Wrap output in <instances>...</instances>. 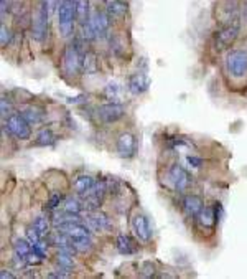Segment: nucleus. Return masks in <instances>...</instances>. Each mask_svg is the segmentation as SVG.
I'll return each mask as SVG.
<instances>
[{"instance_id":"1","label":"nucleus","mask_w":247,"mask_h":279,"mask_svg":"<svg viewBox=\"0 0 247 279\" xmlns=\"http://www.w3.org/2000/svg\"><path fill=\"white\" fill-rule=\"evenodd\" d=\"M221 10L223 13L218 15L219 28L215 33V48L218 51L228 50L236 42L239 30H241V13H239L236 0L221 5Z\"/></svg>"},{"instance_id":"2","label":"nucleus","mask_w":247,"mask_h":279,"mask_svg":"<svg viewBox=\"0 0 247 279\" xmlns=\"http://www.w3.org/2000/svg\"><path fill=\"white\" fill-rule=\"evenodd\" d=\"M56 230L68 236L78 251H88L92 246L91 228L83 225L81 220L63 223V225H59V227H56Z\"/></svg>"},{"instance_id":"3","label":"nucleus","mask_w":247,"mask_h":279,"mask_svg":"<svg viewBox=\"0 0 247 279\" xmlns=\"http://www.w3.org/2000/svg\"><path fill=\"white\" fill-rule=\"evenodd\" d=\"M83 40L84 38H78L73 43L66 45V48L63 51V70L66 75H78V73L83 71ZM86 42V40H84Z\"/></svg>"},{"instance_id":"4","label":"nucleus","mask_w":247,"mask_h":279,"mask_svg":"<svg viewBox=\"0 0 247 279\" xmlns=\"http://www.w3.org/2000/svg\"><path fill=\"white\" fill-rule=\"evenodd\" d=\"M76 22V2L75 0H61L58 4V26L63 37H73Z\"/></svg>"},{"instance_id":"5","label":"nucleus","mask_w":247,"mask_h":279,"mask_svg":"<svg viewBox=\"0 0 247 279\" xmlns=\"http://www.w3.org/2000/svg\"><path fill=\"white\" fill-rule=\"evenodd\" d=\"M48 2L46 0H40L37 5V10L33 13L31 18V37L37 42H43L48 33Z\"/></svg>"},{"instance_id":"6","label":"nucleus","mask_w":247,"mask_h":279,"mask_svg":"<svg viewBox=\"0 0 247 279\" xmlns=\"http://www.w3.org/2000/svg\"><path fill=\"white\" fill-rule=\"evenodd\" d=\"M5 128L9 129V132L20 139V141H28L31 137V128L30 122L26 121V117L20 112H12V114L5 119Z\"/></svg>"},{"instance_id":"7","label":"nucleus","mask_w":247,"mask_h":279,"mask_svg":"<svg viewBox=\"0 0 247 279\" xmlns=\"http://www.w3.org/2000/svg\"><path fill=\"white\" fill-rule=\"evenodd\" d=\"M226 68L232 78H244L247 75V51L229 50L228 56H226Z\"/></svg>"},{"instance_id":"8","label":"nucleus","mask_w":247,"mask_h":279,"mask_svg":"<svg viewBox=\"0 0 247 279\" xmlns=\"http://www.w3.org/2000/svg\"><path fill=\"white\" fill-rule=\"evenodd\" d=\"M109 192V187H108V182L105 180H99L94 183V187H92L88 194L83 197V203H84V208L86 210H99V207L102 205L104 202V197L105 194Z\"/></svg>"},{"instance_id":"9","label":"nucleus","mask_w":247,"mask_h":279,"mask_svg":"<svg viewBox=\"0 0 247 279\" xmlns=\"http://www.w3.org/2000/svg\"><path fill=\"white\" fill-rule=\"evenodd\" d=\"M166 175H168V180L180 194L188 190L193 182V177L188 174V170L183 169L182 165H178V164H171L168 167V172H166Z\"/></svg>"},{"instance_id":"10","label":"nucleus","mask_w":247,"mask_h":279,"mask_svg":"<svg viewBox=\"0 0 247 279\" xmlns=\"http://www.w3.org/2000/svg\"><path fill=\"white\" fill-rule=\"evenodd\" d=\"M125 114V109L122 104L119 103H105L102 106H99L97 108V116L101 119L102 122L105 124H112V122H117L121 121Z\"/></svg>"},{"instance_id":"11","label":"nucleus","mask_w":247,"mask_h":279,"mask_svg":"<svg viewBox=\"0 0 247 279\" xmlns=\"http://www.w3.org/2000/svg\"><path fill=\"white\" fill-rule=\"evenodd\" d=\"M132 231H133V235L137 236V240L138 241H142V243H149L152 240V227H150V223H149V218H147L145 215L142 213H135L132 216Z\"/></svg>"},{"instance_id":"12","label":"nucleus","mask_w":247,"mask_h":279,"mask_svg":"<svg viewBox=\"0 0 247 279\" xmlns=\"http://www.w3.org/2000/svg\"><path fill=\"white\" fill-rule=\"evenodd\" d=\"M116 149L122 159H132L137 152V141L132 132H122L116 141Z\"/></svg>"},{"instance_id":"13","label":"nucleus","mask_w":247,"mask_h":279,"mask_svg":"<svg viewBox=\"0 0 247 279\" xmlns=\"http://www.w3.org/2000/svg\"><path fill=\"white\" fill-rule=\"evenodd\" d=\"M89 22L92 25V28H94L96 35L97 37H104L105 33L109 32V26H111V22L112 20L109 18V15L105 13V10H92L91 12V17H89Z\"/></svg>"},{"instance_id":"14","label":"nucleus","mask_w":247,"mask_h":279,"mask_svg":"<svg viewBox=\"0 0 247 279\" xmlns=\"http://www.w3.org/2000/svg\"><path fill=\"white\" fill-rule=\"evenodd\" d=\"M104 10L109 15L111 20H122L127 12H129V4L125 0H105L104 2Z\"/></svg>"},{"instance_id":"15","label":"nucleus","mask_w":247,"mask_h":279,"mask_svg":"<svg viewBox=\"0 0 247 279\" xmlns=\"http://www.w3.org/2000/svg\"><path fill=\"white\" fill-rule=\"evenodd\" d=\"M182 207H183V211H185L186 216H188V218H196V215L204 207V203H203L201 197H198L195 194H190V195H185L183 202H182Z\"/></svg>"},{"instance_id":"16","label":"nucleus","mask_w":247,"mask_h":279,"mask_svg":"<svg viewBox=\"0 0 247 279\" xmlns=\"http://www.w3.org/2000/svg\"><path fill=\"white\" fill-rule=\"evenodd\" d=\"M88 223H89V228L96 231H109L112 228L109 216L99 210H92L88 215Z\"/></svg>"},{"instance_id":"17","label":"nucleus","mask_w":247,"mask_h":279,"mask_svg":"<svg viewBox=\"0 0 247 279\" xmlns=\"http://www.w3.org/2000/svg\"><path fill=\"white\" fill-rule=\"evenodd\" d=\"M195 220L198 222V225L201 228H206V230H211L216 227V223L219 222L218 216L215 213V207H203L201 211L196 215Z\"/></svg>"},{"instance_id":"18","label":"nucleus","mask_w":247,"mask_h":279,"mask_svg":"<svg viewBox=\"0 0 247 279\" xmlns=\"http://www.w3.org/2000/svg\"><path fill=\"white\" fill-rule=\"evenodd\" d=\"M116 250L119 251L121 255L124 256H130V255H135L138 251L137 243L132 240L129 235H119L116 238Z\"/></svg>"},{"instance_id":"19","label":"nucleus","mask_w":247,"mask_h":279,"mask_svg":"<svg viewBox=\"0 0 247 279\" xmlns=\"http://www.w3.org/2000/svg\"><path fill=\"white\" fill-rule=\"evenodd\" d=\"M149 86H150V81L144 73H135V75H132L129 78V91L135 96L145 92L147 89H149Z\"/></svg>"},{"instance_id":"20","label":"nucleus","mask_w":247,"mask_h":279,"mask_svg":"<svg viewBox=\"0 0 247 279\" xmlns=\"http://www.w3.org/2000/svg\"><path fill=\"white\" fill-rule=\"evenodd\" d=\"M94 183H96L94 178H92L91 175H78L75 183H73V189H75L78 197L83 198L92 187H94Z\"/></svg>"},{"instance_id":"21","label":"nucleus","mask_w":247,"mask_h":279,"mask_svg":"<svg viewBox=\"0 0 247 279\" xmlns=\"http://www.w3.org/2000/svg\"><path fill=\"white\" fill-rule=\"evenodd\" d=\"M22 114L30 124H40L45 119V109L40 108V106H26Z\"/></svg>"},{"instance_id":"22","label":"nucleus","mask_w":247,"mask_h":279,"mask_svg":"<svg viewBox=\"0 0 247 279\" xmlns=\"http://www.w3.org/2000/svg\"><path fill=\"white\" fill-rule=\"evenodd\" d=\"M76 2V20L79 25H84L89 22V0H75Z\"/></svg>"},{"instance_id":"23","label":"nucleus","mask_w":247,"mask_h":279,"mask_svg":"<svg viewBox=\"0 0 247 279\" xmlns=\"http://www.w3.org/2000/svg\"><path fill=\"white\" fill-rule=\"evenodd\" d=\"M56 264H58V268H59V269L68 271V273H71V269L75 268L73 255L66 253V251H58V255H56Z\"/></svg>"},{"instance_id":"24","label":"nucleus","mask_w":247,"mask_h":279,"mask_svg":"<svg viewBox=\"0 0 247 279\" xmlns=\"http://www.w3.org/2000/svg\"><path fill=\"white\" fill-rule=\"evenodd\" d=\"M31 227L37 230V233L42 238H48L50 236V220L46 216L42 215V216L35 218V222H33Z\"/></svg>"},{"instance_id":"25","label":"nucleus","mask_w":247,"mask_h":279,"mask_svg":"<svg viewBox=\"0 0 247 279\" xmlns=\"http://www.w3.org/2000/svg\"><path fill=\"white\" fill-rule=\"evenodd\" d=\"M83 71L89 73V75L97 71V59H96V55L92 51H84V55H83Z\"/></svg>"},{"instance_id":"26","label":"nucleus","mask_w":247,"mask_h":279,"mask_svg":"<svg viewBox=\"0 0 247 279\" xmlns=\"http://www.w3.org/2000/svg\"><path fill=\"white\" fill-rule=\"evenodd\" d=\"M84 208V203L78 198H68L64 203H63V211L66 213H71V215H79Z\"/></svg>"},{"instance_id":"27","label":"nucleus","mask_w":247,"mask_h":279,"mask_svg":"<svg viewBox=\"0 0 247 279\" xmlns=\"http://www.w3.org/2000/svg\"><path fill=\"white\" fill-rule=\"evenodd\" d=\"M56 141V136L53 134L51 129H42L37 136V144L38 145H53Z\"/></svg>"},{"instance_id":"28","label":"nucleus","mask_w":247,"mask_h":279,"mask_svg":"<svg viewBox=\"0 0 247 279\" xmlns=\"http://www.w3.org/2000/svg\"><path fill=\"white\" fill-rule=\"evenodd\" d=\"M10 38H12V33L10 30L7 28V26L2 23V26H0V43H2V46H7L10 43Z\"/></svg>"},{"instance_id":"29","label":"nucleus","mask_w":247,"mask_h":279,"mask_svg":"<svg viewBox=\"0 0 247 279\" xmlns=\"http://www.w3.org/2000/svg\"><path fill=\"white\" fill-rule=\"evenodd\" d=\"M61 202H63V195H59V194H55L53 195L50 200H48V205H46V208L48 210H55V208H58L59 205H61Z\"/></svg>"},{"instance_id":"30","label":"nucleus","mask_w":247,"mask_h":279,"mask_svg":"<svg viewBox=\"0 0 247 279\" xmlns=\"http://www.w3.org/2000/svg\"><path fill=\"white\" fill-rule=\"evenodd\" d=\"M140 276L142 277H153L155 276V268H153V264L150 261L144 263V269H142V273H140Z\"/></svg>"},{"instance_id":"31","label":"nucleus","mask_w":247,"mask_h":279,"mask_svg":"<svg viewBox=\"0 0 247 279\" xmlns=\"http://www.w3.org/2000/svg\"><path fill=\"white\" fill-rule=\"evenodd\" d=\"M0 106H2V117H9L12 114V106H10V101L7 98H2L0 99Z\"/></svg>"},{"instance_id":"32","label":"nucleus","mask_w":247,"mask_h":279,"mask_svg":"<svg viewBox=\"0 0 247 279\" xmlns=\"http://www.w3.org/2000/svg\"><path fill=\"white\" fill-rule=\"evenodd\" d=\"M117 91H119V88L116 84H109L108 88H105V96H108L109 99H116Z\"/></svg>"},{"instance_id":"33","label":"nucleus","mask_w":247,"mask_h":279,"mask_svg":"<svg viewBox=\"0 0 247 279\" xmlns=\"http://www.w3.org/2000/svg\"><path fill=\"white\" fill-rule=\"evenodd\" d=\"M186 161H188V164L193 165V167H201V164H203L201 159H199V157H193V156H188V159H186Z\"/></svg>"},{"instance_id":"34","label":"nucleus","mask_w":247,"mask_h":279,"mask_svg":"<svg viewBox=\"0 0 247 279\" xmlns=\"http://www.w3.org/2000/svg\"><path fill=\"white\" fill-rule=\"evenodd\" d=\"M0 277H2V279H15V276H13L12 273H9L7 269H2V273H0Z\"/></svg>"},{"instance_id":"35","label":"nucleus","mask_w":247,"mask_h":279,"mask_svg":"<svg viewBox=\"0 0 247 279\" xmlns=\"http://www.w3.org/2000/svg\"><path fill=\"white\" fill-rule=\"evenodd\" d=\"M5 10H7V4H5V0H0V12H2V15H5Z\"/></svg>"}]
</instances>
